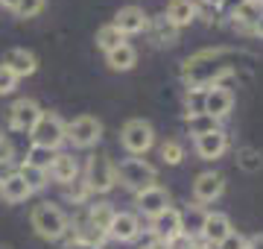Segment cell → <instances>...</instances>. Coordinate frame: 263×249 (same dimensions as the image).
<instances>
[{"label": "cell", "mask_w": 263, "mask_h": 249, "mask_svg": "<svg viewBox=\"0 0 263 249\" xmlns=\"http://www.w3.org/2000/svg\"><path fill=\"white\" fill-rule=\"evenodd\" d=\"M219 249H246V238H240V235H234V232H231V235L219 243Z\"/></svg>", "instance_id": "35"}, {"label": "cell", "mask_w": 263, "mask_h": 249, "mask_svg": "<svg viewBox=\"0 0 263 249\" xmlns=\"http://www.w3.org/2000/svg\"><path fill=\"white\" fill-rule=\"evenodd\" d=\"M41 6H44V0H21L15 12H18L21 18H32V15L41 12Z\"/></svg>", "instance_id": "32"}, {"label": "cell", "mask_w": 263, "mask_h": 249, "mask_svg": "<svg viewBox=\"0 0 263 249\" xmlns=\"http://www.w3.org/2000/svg\"><path fill=\"white\" fill-rule=\"evenodd\" d=\"M138 205H141V211L143 214H161V211H167V205H170V197H167V191L164 188H146V191H141L138 193Z\"/></svg>", "instance_id": "13"}, {"label": "cell", "mask_w": 263, "mask_h": 249, "mask_svg": "<svg viewBox=\"0 0 263 249\" xmlns=\"http://www.w3.org/2000/svg\"><path fill=\"white\" fill-rule=\"evenodd\" d=\"M111 220H114V211H111L108 202H97L94 208H91V226H94L97 232H108Z\"/></svg>", "instance_id": "25"}, {"label": "cell", "mask_w": 263, "mask_h": 249, "mask_svg": "<svg viewBox=\"0 0 263 249\" xmlns=\"http://www.w3.org/2000/svg\"><path fill=\"white\" fill-rule=\"evenodd\" d=\"M91 191V188H88V182H67V197H70V200L73 202H79V200H85V193Z\"/></svg>", "instance_id": "34"}, {"label": "cell", "mask_w": 263, "mask_h": 249, "mask_svg": "<svg viewBox=\"0 0 263 249\" xmlns=\"http://www.w3.org/2000/svg\"><path fill=\"white\" fill-rule=\"evenodd\" d=\"M231 105H234V94L228 91V88H211L205 94V100H202V112L211 117H222L231 112Z\"/></svg>", "instance_id": "9"}, {"label": "cell", "mask_w": 263, "mask_h": 249, "mask_svg": "<svg viewBox=\"0 0 263 249\" xmlns=\"http://www.w3.org/2000/svg\"><path fill=\"white\" fill-rule=\"evenodd\" d=\"M202 226H205V211L202 208H190L181 217V232H187V235H202Z\"/></svg>", "instance_id": "26"}, {"label": "cell", "mask_w": 263, "mask_h": 249, "mask_svg": "<svg viewBox=\"0 0 263 249\" xmlns=\"http://www.w3.org/2000/svg\"><path fill=\"white\" fill-rule=\"evenodd\" d=\"M243 3H246V0H222L219 6H226L228 12H237V9H240V6H243Z\"/></svg>", "instance_id": "38"}, {"label": "cell", "mask_w": 263, "mask_h": 249, "mask_svg": "<svg viewBox=\"0 0 263 249\" xmlns=\"http://www.w3.org/2000/svg\"><path fill=\"white\" fill-rule=\"evenodd\" d=\"M234 53L228 50H205L199 56L184 62V79L190 88H202V85H214L219 77H226L231 65H234Z\"/></svg>", "instance_id": "1"}, {"label": "cell", "mask_w": 263, "mask_h": 249, "mask_svg": "<svg viewBox=\"0 0 263 249\" xmlns=\"http://www.w3.org/2000/svg\"><path fill=\"white\" fill-rule=\"evenodd\" d=\"M161 155H164V162L167 164H179L184 158V150H181L179 141H167V144L161 147Z\"/></svg>", "instance_id": "30"}, {"label": "cell", "mask_w": 263, "mask_h": 249, "mask_svg": "<svg viewBox=\"0 0 263 249\" xmlns=\"http://www.w3.org/2000/svg\"><path fill=\"white\" fill-rule=\"evenodd\" d=\"M237 18L240 21H249V24H257V18H260V6H257V3H254V0H246L243 6H240V9L234 12Z\"/></svg>", "instance_id": "31"}, {"label": "cell", "mask_w": 263, "mask_h": 249, "mask_svg": "<svg viewBox=\"0 0 263 249\" xmlns=\"http://www.w3.org/2000/svg\"><path fill=\"white\" fill-rule=\"evenodd\" d=\"M117 176H120V182L126 185V188H132V191H146V188H152V182H155V170H152L146 162H141V158H129V162L120 164V170H114Z\"/></svg>", "instance_id": "3"}, {"label": "cell", "mask_w": 263, "mask_h": 249, "mask_svg": "<svg viewBox=\"0 0 263 249\" xmlns=\"http://www.w3.org/2000/svg\"><path fill=\"white\" fill-rule=\"evenodd\" d=\"M146 24H149V18L143 15L141 6H126L114 18V27L120 29V32H141V29H146Z\"/></svg>", "instance_id": "12"}, {"label": "cell", "mask_w": 263, "mask_h": 249, "mask_svg": "<svg viewBox=\"0 0 263 249\" xmlns=\"http://www.w3.org/2000/svg\"><path fill=\"white\" fill-rule=\"evenodd\" d=\"M0 249H9V246H0Z\"/></svg>", "instance_id": "46"}, {"label": "cell", "mask_w": 263, "mask_h": 249, "mask_svg": "<svg viewBox=\"0 0 263 249\" xmlns=\"http://www.w3.org/2000/svg\"><path fill=\"white\" fill-rule=\"evenodd\" d=\"M202 235H205L211 243H222V240L231 235V223H228L226 214H205V226H202Z\"/></svg>", "instance_id": "16"}, {"label": "cell", "mask_w": 263, "mask_h": 249, "mask_svg": "<svg viewBox=\"0 0 263 249\" xmlns=\"http://www.w3.org/2000/svg\"><path fill=\"white\" fill-rule=\"evenodd\" d=\"M226 182H222V176H216V173H202L196 182H193V193H196L199 202H214L219 193H222Z\"/></svg>", "instance_id": "11"}, {"label": "cell", "mask_w": 263, "mask_h": 249, "mask_svg": "<svg viewBox=\"0 0 263 249\" xmlns=\"http://www.w3.org/2000/svg\"><path fill=\"white\" fill-rule=\"evenodd\" d=\"M0 3H3V6H9V9H18L21 0H0Z\"/></svg>", "instance_id": "42"}, {"label": "cell", "mask_w": 263, "mask_h": 249, "mask_svg": "<svg viewBox=\"0 0 263 249\" xmlns=\"http://www.w3.org/2000/svg\"><path fill=\"white\" fill-rule=\"evenodd\" d=\"M3 67H9L15 77H29V74H35V56L27 53V50H9L6 56H3Z\"/></svg>", "instance_id": "14"}, {"label": "cell", "mask_w": 263, "mask_h": 249, "mask_svg": "<svg viewBox=\"0 0 263 249\" xmlns=\"http://www.w3.org/2000/svg\"><path fill=\"white\" fill-rule=\"evenodd\" d=\"M152 232H155V238H158V240L170 243V240L181 232V214H179V211H173V208L155 214V220H152Z\"/></svg>", "instance_id": "10"}, {"label": "cell", "mask_w": 263, "mask_h": 249, "mask_svg": "<svg viewBox=\"0 0 263 249\" xmlns=\"http://www.w3.org/2000/svg\"><path fill=\"white\" fill-rule=\"evenodd\" d=\"M114 179H117L114 164L105 155H91V162H88V188L91 191H111Z\"/></svg>", "instance_id": "6"}, {"label": "cell", "mask_w": 263, "mask_h": 249, "mask_svg": "<svg viewBox=\"0 0 263 249\" xmlns=\"http://www.w3.org/2000/svg\"><path fill=\"white\" fill-rule=\"evenodd\" d=\"M100 135H103V126H100V120L91 117V115L76 117L73 123L67 126V138H70L76 147H91Z\"/></svg>", "instance_id": "7"}, {"label": "cell", "mask_w": 263, "mask_h": 249, "mask_svg": "<svg viewBox=\"0 0 263 249\" xmlns=\"http://www.w3.org/2000/svg\"><path fill=\"white\" fill-rule=\"evenodd\" d=\"M62 138H65V126H62V120L56 115H41L38 123L32 126V141H35V147L53 150Z\"/></svg>", "instance_id": "5"}, {"label": "cell", "mask_w": 263, "mask_h": 249, "mask_svg": "<svg viewBox=\"0 0 263 249\" xmlns=\"http://www.w3.org/2000/svg\"><path fill=\"white\" fill-rule=\"evenodd\" d=\"M205 3H214V6H219V3H222V0H205Z\"/></svg>", "instance_id": "44"}, {"label": "cell", "mask_w": 263, "mask_h": 249, "mask_svg": "<svg viewBox=\"0 0 263 249\" xmlns=\"http://www.w3.org/2000/svg\"><path fill=\"white\" fill-rule=\"evenodd\" d=\"M9 158H12V144L0 135V162H9Z\"/></svg>", "instance_id": "36"}, {"label": "cell", "mask_w": 263, "mask_h": 249, "mask_svg": "<svg viewBox=\"0 0 263 249\" xmlns=\"http://www.w3.org/2000/svg\"><path fill=\"white\" fill-rule=\"evenodd\" d=\"M53 150H47V147H32L29 150V164L32 167H38V170H47L50 164H53Z\"/></svg>", "instance_id": "29"}, {"label": "cell", "mask_w": 263, "mask_h": 249, "mask_svg": "<svg viewBox=\"0 0 263 249\" xmlns=\"http://www.w3.org/2000/svg\"><path fill=\"white\" fill-rule=\"evenodd\" d=\"M50 173H53V179H59V182H73L76 179V162L70 155H56L53 164H50Z\"/></svg>", "instance_id": "22"}, {"label": "cell", "mask_w": 263, "mask_h": 249, "mask_svg": "<svg viewBox=\"0 0 263 249\" xmlns=\"http://www.w3.org/2000/svg\"><path fill=\"white\" fill-rule=\"evenodd\" d=\"M32 229H35L38 235H41V238L56 240V238H62V235H65V229H67V217L56 208V205L44 202V205H38V208L32 211Z\"/></svg>", "instance_id": "2"}, {"label": "cell", "mask_w": 263, "mask_h": 249, "mask_svg": "<svg viewBox=\"0 0 263 249\" xmlns=\"http://www.w3.org/2000/svg\"><path fill=\"white\" fill-rule=\"evenodd\" d=\"M21 179L27 182V188L29 191H35V188H41L44 185V170H38V167H32L29 162H24V167H21V173H18Z\"/></svg>", "instance_id": "28"}, {"label": "cell", "mask_w": 263, "mask_h": 249, "mask_svg": "<svg viewBox=\"0 0 263 249\" xmlns=\"http://www.w3.org/2000/svg\"><path fill=\"white\" fill-rule=\"evenodd\" d=\"M135 62H138V53H135V47H129V44H120V47H114L111 53H108V65H111L114 70H129Z\"/></svg>", "instance_id": "21"}, {"label": "cell", "mask_w": 263, "mask_h": 249, "mask_svg": "<svg viewBox=\"0 0 263 249\" xmlns=\"http://www.w3.org/2000/svg\"><path fill=\"white\" fill-rule=\"evenodd\" d=\"M70 249H97V246H91V243H85V240H76V243H70Z\"/></svg>", "instance_id": "40"}, {"label": "cell", "mask_w": 263, "mask_h": 249, "mask_svg": "<svg viewBox=\"0 0 263 249\" xmlns=\"http://www.w3.org/2000/svg\"><path fill=\"white\" fill-rule=\"evenodd\" d=\"M226 147H228V138H226V132H219V129L196 138V150H199L202 158H219V155L226 153Z\"/></svg>", "instance_id": "15"}, {"label": "cell", "mask_w": 263, "mask_h": 249, "mask_svg": "<svg viewBox=\"0 0 263 249\" xmlns=\"http://www.w3.org/2000/svg\"><path fill=\"white\" fill-rule=\"evenodd\" d=\"M187 129H190V135L202 138V135H208V132H216L219 126H216V117L205 115V112H193V115L187 117Z\"/></svg>", "instance_id": "23"}, {"label": "cell", "mask_w": 263, "mask_h": 249, "mask_svg": "<svg viewBox=\"0 0 263 249\" xmlns=\"http://www.w3.org/2000/svg\"><path fill=\"white\" fill-rule=\"evenodd\" d=\"M237 164H240L246 173H257L263 167V158L254 147H246V150H240V155H237Z\"/></svg>", "instance_id": "27"}, {"label": "cell", "mask_w": 263, "mask_h": 249, "mask_svg": "<svg viewBox=\"0 0 263 249\" xmlns=\"http://www.w3.org/2000/svg\"><path fill=\"white\" fill-rule=\"evenodd\" d=\"M97 44H100L105 53H111L114 47H120V44H126V41H123V32H120V29L114 27V24H108V27H103L100 32H97Z\"/></svg>", "instance_id": "24"}, {"label": "cell", "mask_w": 263, "mask_h": 249, "mask_svg": "<svg viewBox=\"0 0 263 249\" xmlns=\"http://www.w3.org/2000/svg\"><path fill=\"white\" fill-rule=\"evenodd\" d=\"M152 141H155V135H152V126L146 120H129L123 126V147L129 153H146Z\"/></svg>", "instance_id": "4"}, {"label": "cell", "mask_w": 263, "mask_h": 249, "mask_svg": "<svg viewBox=\"0 0 263 249\" xmlns=\"http://www.w3.org/2000/svg\"><path fill=\"white\" fill-rule=\"evenodd\" d=\"M0 193H3V200H6V202H21V200H27L32 191H29L27 182H24L18 173H15L12 179H6V182L0 185Z\"/></svg>", "instance_id": "20"}, {"label": "cell", "mask_w": 263, "mask_h": 249, "mask_svg": "<svg viewBox=\"0 0 263 249\" xmlns=\"http://www.w3.org/2000/svg\"><path fill=\"white\" fill-rule=\"evenodd\" d=\"M15 82H18V77L12 74L9 67L0 65V94H9L12 88H15Z\"/></svg>", "instance_id": "33"}, {"label": "cell", "mask_w": 263, "mask_h": 249, "mask_svg": "<svg viewBox=\"0 0 263 249\" xmlns=\"http://www.w3.org/2000/svg\"><path fill=\"white\" fill-rule=\"evenodd\" d=\"M12 176H15V167L9 162H0V185L6 182V179H12Z\"/></svg>", "instance_id": "37"}, {"label": "cell", "mask_w": 263, "mask_h": 249, "mask_svg": "<svg viewBox=\"0 0 263 249\" xmlns=\"http://www.w3.org/2000/svg\"><path fill=\"white\" fill-rule=\"evenodd\" d=\"M254 32H257V35H260V39H263V15H260V18H257V24H254Z\"/></svg>", "instance_id": "41"}, {"label": "cell", "mask_w": 263, "mask_h": 249, "mask_svg": "<svg viewBox=\"0 0 263 249\" xmlns=\"http://www.w3.org/2000/svg\"><path fill=\"white\" fill-rule=\"evenodd\" d=\"M187 249H199V246H187Z\"/></svg>", "instance_id": "45"}, {"label": "cell", "mask_w": 263, "mask_h": 249, "mask_svg": "<svg viewBox=\"0 0 263 249\" xmlns=\"http://www.w3.org/2000/svg\"><path fill=\"white\" fill-rule=\"evenodd\" d=\"M167 18L181 27V24H190V21L196 18V6H193V0H170L167 3Z\"/></svg>", "instance_id": "19"}, {"label": "cell", "mask_w": 263, "mask_h": 249, "mask_svg": "<svg viewBox=\"0 0 263 249\" xmlns=\"http://www.w3.org/2000/svg\"><path fill=\"white\" fill-rule=\"evenodd\" d=\"M149 249H170V243H164V240H155Z\"/></svg>", "instance_id": "43"}, {"label": "cell", "mask_w": 263, "mask_h": 249, "mask_svg": "<svg viewBox=\"0 0 263 249\" xmlns=\"http://www.w3.org/2000/svg\"><path fill=\"white\" fill-rule=\"evenodd\" d=\"M146 27H149V35H152L155 44H176V39H179V27H176L167 15L152 18V24H146Z\"/></svg>", "instance_id": "17"}, {"label": "cell", "mask_w": 263, "mask_h": 249, "mask_svg": "<svg viewBox=\"0 0 263 249\" xmlns=\"http://www.w3.org/2000/svg\"><path fill=\"white\" fill-rule=\"evenodd\" d=\"M108 235L117 240H132L138 235V217L135 214H114L111 226H108Z\"/></svg>", "instance_id": "18"}, {"label": "cell", "mask_w": 263, "mask_h": 249, "mask_svg": "<svg viewBox=\"0 0 263 249\" xmlns=\"http://www.w3.org/2000/svg\"><path fill=\"white\" fill-rule=\"evenodd\" d=\"M38 117H41V112H38V105L32 103V100H18V103L9 109V123L12 129H18V132H32V126L38 123Z\"/></svg>", "instance_id": "8"}, {"label": "cell", "mask_w": 263, "mask_h": 249, "mask_svg": "<svg viewBox=\"0 0 263 249\" xmlns=\"http://www.w3.org/2000/svg\"><path fill=\"white\" fill-rule=\"evenodd\" d=\"M246 249H263V235H254L252 240H246Z\"/></svg>", "instance_id": "39"}]
</instances>
